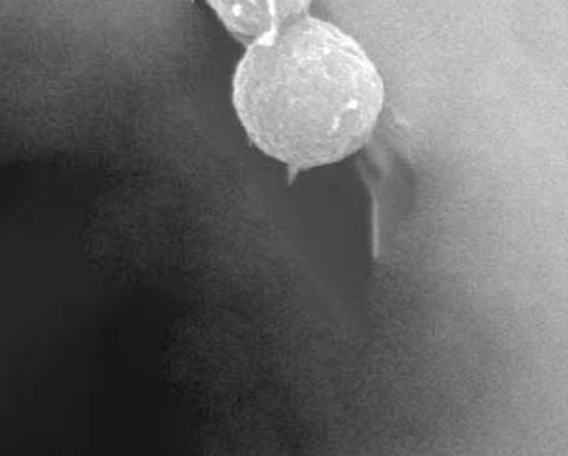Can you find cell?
I'll return each instance as SVG.
<instances>
[{"label": "cell", "instance_id": "1", "mask_svg": "<svg viewBox=\"0 0 568 456\" xmlns=\"http://www.w3.org/2000/svg\"><path fill=\"white\" fill-rule=\"evenodd\" d=\"M308 8L287 2L233 78L248 139L294 172L338 163L366 145L385 102L384 79L363 45Z\"/></svg>", "mask_w": 568, "mask_h": 456}, {"label": "cell", "instance_id": "2", "mask_svg": "<svg viewBox=\"0 0 568 456\" xmlns=\"http://www.w3.org/2000/svg\"><path fill=\"white\" fill-rule=\"evenodd\" d=\"M226 29L240 38H263L273 29L287 2H211Z\"/></svg>", "mask_w": 568, "mask_h": 456}]
</instances>
